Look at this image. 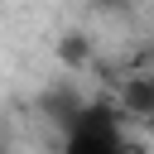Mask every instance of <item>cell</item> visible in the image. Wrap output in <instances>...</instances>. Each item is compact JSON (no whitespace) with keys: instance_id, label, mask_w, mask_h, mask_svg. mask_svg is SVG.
Returning <instances> with one entry per match:
<instances>
[{"instance_id":"obj_1","label":"cell","mask_w":154,"mask_h":154,"mask_svg":"<svg viewBox=\"0 0 154 154\" xmlns=\"http://www.w3.org/2000/svg\"><path fill=\"white\" fill-rule=\"evenodd\" d=\"M116 111H120V120L154 125V72L125 77V82H120V91H116Z\"/></svg>"},{"instance_id":"obj_2","label":"cell","mask_w":154,"mask_h":154,"mask_svg":"<svg viewBox=\"0 0 154 154\" xmlns=\"http://www.w3.org/2000/svg\"><path fill=\"white\" fill-rule=\"evenodd\" d=\"M58 58H63V67H87V63H91V38H87V34H63Z\"/></svg>"},{"instance_id":"obj_3","label":"cell","mask_w":154,"mask_h":154,"mask_svg":"<svg viewBox=\"0 0 154 154\" xmlns=\"http://www.w3.org/2000/svg\"><path fill=\"white\" fill-rule=\"evenodd\" d=\"M106 154H140V149H135V144H130V140H120V144H111V149H106Z\"/></svg>"}]
</instances>
